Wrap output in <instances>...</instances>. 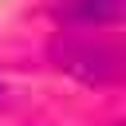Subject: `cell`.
<instances>
[{
    "mask_svg": "<svg viewBox=\"0 0 126 126\" xmlns=\"http://www.w3.org/2000/svg\"><path fill=\"white\" fill-rule=\"evenodd\" d=\"M51 59L55 67L71 71L83 83H114L122 75V51L106 39H91V35H59L51 43Z\"/></svg>",
    "mask_w": 126,
    "mask_h": 126,
    "instance_id": "1",
    "label": "cell"
},
{
    "mask_svg": "<svg viewBox=\"0 0 126 126\" xmlns=\"http://www.w3.org/2000/svg\"><path fill=\"white\" fill-rule=\"evenodd\" d=\"M67 16L79 24H110L122 16V0H71Z\"/></svg>",
    "mask_w": 126,
    "mask_h": 126,
    "instance_id": "2",
    "label": "cell"
},
{
    "mask_svg": "<svg viewBox=\"0 0 126 126\" xmlns=\"http://www.w3.org/2000/svg\"><path fill=\"white\" fill-rule=\"evenodd\" d=\"M0 94H4V87H0Z\"/></svg>",
    "mask_w": 126,
    "mask_h": 126,
    "instance_id": "3",
    "label": "cell"
}]
</instances>
